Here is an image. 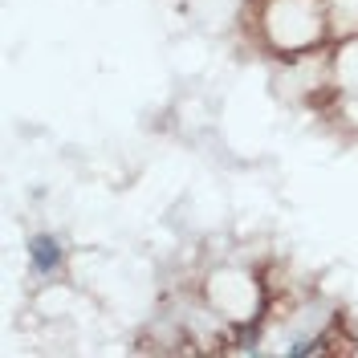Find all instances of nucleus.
<instances>
[{"mask_svg":"<svg viewBox=\"0 0 358 358\" xmlns=\"http://www.w3.org/2000/svg\"><path fill=\"white\" fill-rule=\"evenodd\" d=\"M24 252H29V265H33L37 277H53V273H62V265H66V248H62V241L53 232H33L24 241Z\"/></svg>","mask_w":358,"mask_h":358,"instance_id":"nucleus-1","label":"nucleus"}]
</instances>
